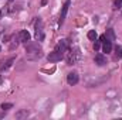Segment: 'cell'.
I'll list each match as a JSON object with an SVG mask.
<instances>
[{"label":"cell","mask_w":122,"mask_h":120,"mask_svg":"<svg viewBox=\"0 0 122 120\" xmlns=\"http://www.w3.org/2000/svg\"><path fill=\"white\" fill-rule=\"evenodd\" d=\"M26 51L29 58H40L43 55V48L38 45V42H26Z\"/></svg>","instance_id":"obj_1"},{"label":"cell","mask_w":122,"mask_h":120,"mask_svg":"<svg viewBox=\"0 0 122 120\" xmlns=\"http://www.w3.org/2000/svg\"><path fill=\"white\" fill-rule=\"evenodd\" d=\"M65 60H67V64H68V65H75L78 61H81V51H80V48H78V47L71 48V50L67 52Z\"/></svg>","instance_id":"obj_2"},{"label":"cell","mask_w":122,"mask_h":120,"mask_svg":"<svg viewBox=\"0 0 122 120\" xmlns=\"http://www.w3.org/2000/svg\"><path fill=\"white\" fill-rule=\"evenodd\" d=\"M34 28H36V38H37V41H43L44 40V30H43L41 18H37V21L34 24Z\"/></svg>","instance_id":"obj_3"},{"label":"cell","mask_w":122,"mask_h":120,"mask_svg":"<svg viewBox=\"0 0 122 120\" xmlns=\"http://www.w3.org/2000/svg\"><path fill=\"white\" fill-rule=\"evenodd\" d=\"M64 58V54L62 52H58V51H53V52H50V55L47 57V60L50 61V62H58Z\"/></svg>","instance_id":"obj_4"},{"label":"cell","mask_w":122,"mask_h":120,"mask_svg":"<svg viewBox=\"0 0 122 120\" xmlns=\"http://www.w3.org/2000/svg\"><path fill=\"white\" fill-rule=\"evenodd\" d=\"M16 38H17L19 41H21V42H27V41H30L31 35H30V32H29L27 30H20Z\"/></svg>","instance_id":"obj_5"},{"label":"cell","mask_w":122,"mask_h":120,"mask_svg":"<svg viewBox=\"0 0 122 120\" xmlns=\"http://www.w3.org/2000/svg\"><path fill=\"white\" fill-rule=\"evenodd\" d=\"M70 4H71V0H67V1L64 3L62 9H61V14H60V24H62V23H64V20H65V17H67V13H68V7H70Z\"/></svg>","instance_id":"obj_6"},{"label":"cell","mask_w":122,"mask_h":120,"mask_svg":"<svg viewBox=\"0 0 122 120\" xmlns=\"http://www.w3.org/2000/svg\"><path fill=\"white\" fill-rule=\"evenodd\" d=\"M56 51H58V52H62V54H65L67 52V50H68V41L67 40H61L60 42L56 45V48H54Z\"/></svg>","instance_id":"obj_7"},{"label":"cell","mask_w":122,"mask_h":120,"mask_svg":"<svg viewBox=\"0 0 122 120\" xmlns=\"http://www.w3.org/2000/svg\"><path fill=\"white\" fill-rule=\"evenodd\" d=\"M78 81H80V78H78V74H77V72H70V74L67 75V82H68V85H75V83H78Z\"/></svg>","instance_id":"obj_8"},{"label":"cell","mask_w":122,"mask_h":120,"mask_svg":"<svg viewBox=\"0 0 122 120\" xmlns=\"http://www.w3.org/2000/svg\"><path fill=\"white\" fill-rule=\"evenodd\" d=\"M94 62H95L98 66H104V65L107 64V57H105L104 54H97L95 58H94Z\"/></svg>","instance_id":"obj_9"},{"label":"cell","mask_w":122,"mask_h":120,"mask_svg":"<svg viewBox=\"0 0 122 120\" xmlns=\"http://www.w3.org/2000/svg\"><path fill=\"white\" fill-rule=\"evenodd\" d=\"M102 51L107 52V54H109V52L112 51V42L108 41V40H105V41L102 42Z\"/></svg>","instance_id":"obj_10"},{"label":"cell","mask_w":122,"mask_h":120,"mask_svg":"<svg viewBox=\"0 0 122 120\" xmlns=\"http://www.w3.org/2000/svg\"><path fill=\"white\" fill-rule=\"evenodd\" d=\"M104 35H105V38H107L108 41H111V42H112V41H115V32H114V30H112V28L107 30V32H105Z\"/></svg>","instance_id":"obj_11"},{"label":"cell","mask_w":122,"mask_h":120,"mask_svg":"<svg viewBox=\"0 0 122 120\" xmlns=\"http://www.w3.org/2000/svg\"><path fill=\"white\" fill-rule=\"evenodd\" d=\"M27 116H29V112H27V110H20V112L16 113V117H17V119H24V117H27Z\"/></svg>","instance_id":"obj_12"},{"label":"cell","mask_w":122,"mask_h":120,"mask_svg":"<svg viewBox=\"0 0 122 120\" xmlns=\"http://www.w3.org/2000/svg\"><path fill=\"white\" fill-rule=\"evenodd\" d=\"M87 35H88V38L92 40V41H95V40H97V37H98V34H97V31H95V30L88 31V34H87Z\"/></svg>","instance_id":"obj_13"},{"label":"cell","mask_w":122,"mask_h":120,"mask_svg":"<svg viewBox=\"0 0 122 120\" xmlns=\"http://www.w3.org/2000/svg\"><path fill=\"white\" fill-rule=\"evenodd\" d=\"M115 57L117 58H122V47H117L115 48Z\"/></svg>","instance_id":"obj_14"},{"label":"cell","mask_w":122,"mask_h":120,"mask_svg":"<svg viewBox=\"0 0 122 120\" xmlns=\"http://www.w3.org/2000/svg\"><path fill=\"white\" fill-rule=\"evenodd\" d=\"M13 61H14V58H10V60L7 61L4 65H0V68H1V69H6V68H9V66L11 65V62H13Z\"/></svg>","instance_id":"obj_15"},{"label":"cell","mask_w":122,"mask_h":120,"mask_svg":"<svg viewBox=\"0 0 122 120\" xmlns=\"http://www.w3.org/2000/svg\"><path fill=\"white\" fill-rule=\"evenodd\" d=\"M0 107H1L3 110H9V109H11V107H13V105H11V103H3Z\"/></svg>","instance_id":"obj_16"},{"label":"cell","mask_w":122,"mask_h":120,"mask_svg":"<svg viewBox=\"0 0 122 120\" xmlns=\"http://www.w3.org/2000/svg\"><path fill=\"white\" fill-rule=\"evenodd\" d=\"M99 48H101V41H95V44H94V50L98 51Z\"/></svg>","instance_id":"obj_17"},{"label":"cell","mask_w":122,"mask_h":120,"mask_svg":"<svg viewBox=\"0 0 122 120\" xmlns=\"http://www.w3.org/2000/svg\"><path fill=\"white\" fill-rule=\"evenodd\" d=\"M122 3V0H115V4H121Z\"/></svg>","instance_id":"obj_18"}]
</instances>
